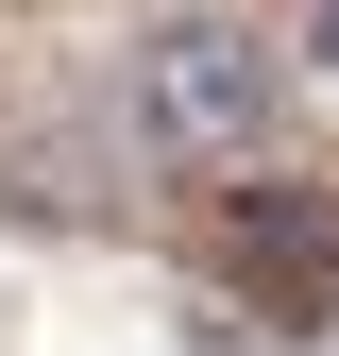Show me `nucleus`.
I'll use <instances>...</instances> for the list:
<instances>
[{
    "instance_id": "2",
    "label": "nucleus",
    "mask_w": 339,
    "mask_h": 356,
    "mask_svg": "<svg viewBox=\"0 0 339 356\" xmlns=\"http://www.w3.org/2000/svg\"><path fill=\"white\" fill-rule=\"evenodd\" d=\"M238 289L254 305H272V323H322V305H339V254H322V204H288V220H238Z\"/></svg>"
},
{
    "instance_id": "1",
    "label": "nucleus",
    "mask_w": 339,
    "mask_h": 356,
    "mask_svg": "<svg viewBox=\"0 0 339 356\" xmlns=\"http://www.w3.org/2000/svg\"><path fill=\"white\" fill-rule=\"evenodd\" d=\"M119 136H136V170H254L272 153V34L254 17H153L136 68H119Z\"/></svg>"
}]
</instances>
